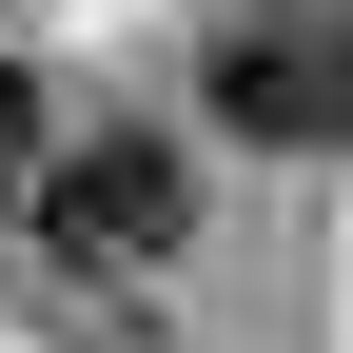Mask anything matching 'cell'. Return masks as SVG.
I'll use <instances>...</instances> for the list:
<instances>
[{
  "label": "cell",
  "instance_id": "1",
  "mask_svg": "<svg viewBox=\"0 0 353 353\" xmlns=\"http://www.w3.org/2000/svg\"><path fill=\"white\" fill-rule=\"evenodd\" d=\"M39 255H79V275H138V255H176L196 236V157L157 138V118H79L59 157H39Z\"/></svg>",
  "mask_w": 353,
  "mask_h": 353
},
{
  "label": "cell",
  "instance_id": "2",
  "mask_svg": "<svg viewBox=\"0 0 353 353\" xmlns=\"http://www.w3.org/2000/svg\"><path fill=\"white\" fill-rule=\"evenodd\" d=\"M196 99L236 118L255 157H314V39H294V20H216V59H196Z\"/></svg>",
  "mask_w": 353,
  "mask_h": 353
},
{
  "label": "cell",
  "instance_id": "3",
  "mask_svg": "<svg viewBox=\"0 0 353 353\" xmlns=\"http://www.w3.org/2000/svg\"><path fill=\"white\" fill-rule=\"evenodd\" d=\"M39 157H59V118H39V79H20V59H0V216L39 196Z\"/></svg>",
  "mask_w": 353,
  "mask_h": 353
},
{
  "label": "cell",
  "instance_id": "4",
  "mask_svg": "<svg viewBox=\"0 0 353 353\" xmlns=\"http://www.w3.org/2000/svg\"><path fill=\"white\" fill-rule=\"evenodd\" d=\"M294 39H314V138L353 157V0H314V20H294Z\"/></svg>",
  "mask_w": 353,
  "mask_h": 353
}]
</instances>
